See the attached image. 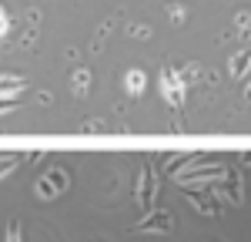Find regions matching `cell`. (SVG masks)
Here are the masks:
<instances>
[{
    "label": "cell",
    "instance_id": "cell-8",
    "mask_svg": "<svg viewBox=\"0 0 251 242\" xmlns=\"http://www.w3.org/2000/svg\"><path fill=\"white\" fill-rule=\"evenodd\" d=\"M17 161H20V158H0V179H3L10 168H17Z\"/></svg>",
    "mask_w": 251,
    "mask_h": 242
},
{
    "label": "cell",
    "instance_id": "cell-11",
    "mask_svg": "<svg viewBox=\"0 0 251 242\" xmlns=\"http://www.w3.org/2000/svg\"><path fill=\"white\" fill-rule=\"evenodd\" d=\"M7 242H20V225L17 222H10V236H7Z\"/></svg>",
    "mask_w": 251,
    "mask_h": 242
},
{
    "label": "cell",
    "instance_id": "cell-10",
    "mask_svg": "<svg viewBox=\"0 0 251 242\" xmlns=\"http://www.w3.org/2000/svg\"><path fill=\"white\" fill-rule=\"evenodd\" d=\"M14 104H17V98H0V115H7Z\"/></svg>",
    "mask_w": 251,
    "mask_h": 242
},
{
    "label": "cell",
    "instance_id": "cell-4",
    "mask_svg": "<svg viewBox=\"0 0 251 242\" xmlns=\"http://www.w3.org/2000/svg\"><path fill=\"white\" fill-rule=\"evenodd\" d=\"M141 229H148V232H171V215L168 212H154L151 219L141 222Z\"/></svg>",
    "mask_w": 251,
    "mask_h": 242
},
{
    "label": "cell",
    "instance_id": "cell-5",
    "mask_svg": "<svg viewBox=\"0 0 251 242\" xmlns=\"http://www.w3.org/2000/svg\"><path fill=\"white\" fill-rule=\"evenodd\" d=\"M124 84H127V91H131V94H141V91H144V84H148V74H144V71H127Z\"/></svg>",
    "mask_w": 251,
    "mask_h": 242
},
{
    "label": "cell",
    "instance_id": "cell-9",
    "mask_svg": "<svg viewBox=\"0 0 251 242\" xmlns=\"http://www.w3.org/2000/svg\"><path fill=\"white\" fill-rule=\"evenodd\" d=\"M10 34V17L3 14V7H0V37H7Z\"/></svg>",
    "mask_w": 251,
    "mask_h": 242
},
{
    "label": "cell",
    "instance_id": "cell-1",
    "mask_svg": "<svg viewBox=\"0 0 251 242\" xmlns=\"http://www.w3.org/2000/svg\"><path fill=\"white\" fill-rule=\"evenodd\" d=\"M161 94H164V101L174 104V108L184 101V81L177 78L174 67H164V71H161Z\"/></svg>",
    "mask_w": 251,
    "mask_h": 242
},
{
    "label": "cell",
    "instance_id": "cell-12",
    "mask_svg": "<svg viewBox=\"0 0 251 242\" xmlns=\"http://www.w3.org/2000/svg\"><path fill=\"white\" fill-rule=\"evenodd\" d=\"M248 101H251V91H248Z\"/></svg>",
    "mask_w": 251,
    "mask_h": 242
},
{
    "label": "cell",
    "instance_id": "cell-3",
    "mask_svg": "<svg viewBox=\"0 0 251 242\" xmlns=\"http://www.w3.org/2000/svg\"><path fill=\"white\" fill-rule=\"evenodd\" d=\"M151 199H154V172H151V168H144V172H141V188H137V202H141L144 209H151Z\"/></svg>",
    "mask_w": 251,
    "mask_h": 242
},
{
    "label": "cell",
    "instance_id": "cell-6",
    "mask_svg": "<svg viewBox=\"0 0 251 242\" xmlns=\"http://www.w3.org/2000/svg\"><path fill=\"white\" fill-rule=\"evenodd\" d=\"M20 88H24V78H0V98H17Z\"/></svg>",
    "mask_w": 251,
    "mask_h": 242
},
{
    "label": "cell",
    "instance_id": "cell-7",
    "mask_svg": "<svg viewBox=\"0 0 251 242\" xmlns=\"http://www.w3.org/2000/svg\"><path fill=\"white\" fill-rule=\"evenodd\" d=\"M248 60H251V54H248V51H241V54L234 58V64H231V74H245V67H248Z\"/></svg>",
    "mask_w": 251,
    "mask_h": 242
},
{
    "label": "cell",
    "instance_id": "cell-2",
    "mask_svg": "<svg viewBox=\"0 0 251 242\" xmlns=\"http://www.w3.org/2000/svg\"><path fill=\"white\" fill-rule=\"evenodd\" d=\"M67 188V172L64 168H50L44 179H37V195L40 199H54Z\"/></svg>",
    "mask_w": 251,
    "mask_h": 242
}]
</instances>
